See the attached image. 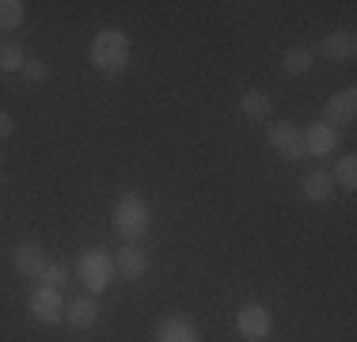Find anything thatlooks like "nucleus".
Masks as SVG:
<instances>
[{
	"mask_svg": "<svg viewBox=\"0 0 357 342\" xmlns=\"http://www.w3.org/2000/svg\"><path fill=\"white\" fill-rule=\"evenodd\" d=\"M130 54H133V46H130V34L122 27H103L91 38V65L103 76L126 73L130 68Z\"/></svg>",
	"mask_w": 357,
	"mask_h": 342,
	"instance_id": "nucleus-1",
	"label": "nucleus"
},
{
	"mask_svg": "<svg viewBox=\"0 0 357 342\" xmlns=\"http://www.w3.org/2000/svg\"><path fill=\"white\" fill-rule=\"evenodd\" d=\"M152 228V209L149 202L141 198V194H122V198L114 202V232L126 239V244H137L141 236H149Z\"/></svg>",
	"mask_w": 357,
	"mask_h": 342,
	"instance_id": "nucleus-2",
	"label": "nucleus"
},
{
	"mask_svg": "<svg viewBox=\"0 0 357 342\" xmlns=\"http://www.w3.org/2000/svg\"><path fill=\"white\" fill-rule=\"evenodd\" d=\"M76 274H80L84 289H88L91 297H99L110 281H114V255L99 251V247H88V251L80 255V262H76Z\"/></svg>",
	"mask_w": 357,
	"mask_h": 342,
	"instance_id": "nucleus-3",
	"label": "nucleus"
},
{
	"mask_svg": "<svg viewBox=\"0 0 357 342\" xmlns=\"http://www.w3.org/2000/svg\"><path fill=\"white\" fill-rule=\"evenodd\" d=\"M31 320L46 323V327H57V323L65 320L61 289H54V285H35L31 289Z\"/></svg>",
	"mask_w": 357,
	"mask_h": 342,
	"instance_id": "nucleus-4",
	"label": "nucleus"
},
{
	"mask_svg": "<svg viewBox=\"0 0 357 342\" xmlns=\"http://www.w3.org/2000/svg\"><path fill=\"white\" fill-rule=\"evenodd\" d=\"M236 331L248 342H262L274 331V320H270V312L262 304H243L240 312H236Z\"/></svg>",
	"mask_w": 357,
	"mask_h": 342,
	"instance_id": "nucleus-5",
	"label": "nucleus"
},
{
	"mask_svg": "<svg viewBox=\"0 0 357 342\" xmlns=\"http://www.w3.org/2000/svg\"><path fill=\"white\" fill-rule=\"evenodd\" d=\"M266 141L274 152H282L285 160H304V137H301V126L293 122H274L266 130Z\"/></svg>",
	"mask_w": 357,
	"mask_h": 342,
	"instance_id": "nucleus-6",
	"label": "nucleus"
},
{
	"mask_svg": "<svg viewBox=\"0 0 357 342\" xmlns=\"http://www.w3.org/2000/svg\"><path fill=\"white\" fill-rule=\"evenodd\" d=\"M354 118H357V88H342V91H335V96L327 99L323 122H327L331 130H338V126H354Z\"/></svg>",
	"mask_w": 357,
	"mask_h": 342,
	"instance_id": "nucleus-7",
	"label": "nucleus"
},
{
	"mask_svg": "<svg viewBox=\"0 0 357 342\" xmlns=\"http://www.w3.org/2000/svg\"><path fill=\"white\" fill-rule=\"evenodd\" d=\"M312 54H319L323 61H350L357 54V38H354V31H331L319 38V46Z\"/></svg>",
	"mask_w": 357,
	"mask_h": 342,
	"instance_id": "nucleus-8",
	"label": "nucleus"
},
{
	"mask_svg": "<svg viewBox=\"0 0 357 342\" xmlns=\"http://www.w3.org/2000/svg\"><path fill=\"white\" fill-rule=\"evenodd\" d=\"M46 251H42L38 244H31V239H23V244H15L12 247V267L23 274V278H35L38 281V274L46 270Z\"/></svg>",
	"mask_w": 357,
	"mask_h": 342,
	"instance_id": "nucleus-9",
	"label": "nucleus"
},
{
	"mask_svg": "<svg viewBox=\"0 0 357 342\" xmlns=\"http://www.w3.org/2000/svg\"><path fill=\"white\" fill-rule=\"evenodd\" d=\"M114 274H122L126 281L144 278V274H149V255H144L137 244H122L114 255Z\"/></svg>",
	"mask_w": 357,
	"mask_h": 342,
	"instance_id": "nucleus-10",
	"label": "nucleus"
},
{
	"mask_svg": "<svg viewBox=\"0 0 357 342\" xmlns=\"http://www.w3.org/2000/svg\"><path fill=\"white\" fill-rule=\"evenodd\" d=\"M301 137H304V152H308V156H331V152H335V144H338V130H331L327 122L304 126Z\"/></svg>",
	"mask_w": 357,
	"mask_h": 342,
	"instance_id": "nucleus-11",
	"label": "nucleus"
},
{
	"mask_svg": "<svg viewBox=\"0 0 357 342\" xmlns=\"http://www.w3.org/2000/svg\"><path fill=\"white\" fill-rule=\"evenodd\" d=\"M96 320H99V304H96V297H76V301L65 304V323L76 331H91L96 327Z\"/></svg>",
	"mask_w": 357,
	"mask_h": 342,
	"instance_id": "nucleus-12",
	"label": "nucleus"
},
{
	"mask_svg": "<svg viewBox=\"0 0 357 342\" xmlns=\"http://www.w3.org/2000/svg\"><path fill=\"white\" fill-rule=\"evenodd\" d=\"M156 342H198V327L186 315H167L156 327Z\"/></svg>",
	"mask_w": 357,
	"mask_h": 342,
	"instance_id": "nucleus-13",
	"label": "nucleus"
},
{
	"mask_svg": "<svg viewBox=\"0 0 357 342\" xmlns=\"http://www.w3.org/2000/svg\"><path fill=\"white\" fill-rule=\"evenodd\" d=\"M301 191H304V198L308 202H316V205H323V202H331L335 198V179H331V171H308L304 175V183H301Z\"/></svg>",
	"mask_w": 357,
	"mask_h": 342,
	"instance_id": "nucleus-14",
	"label": "nucleus"
},
{
	"mask_svg": "<svg viewBox=\"0 0 357 342\" xmlns=\"http://www.w3.org/2000/svg\"><path fill=\"white\" fill-rule=\"evenodd\" d=\"M240 110H243V118H251V122H266L270 110H274V99H270L262 88H251V91L240 96Z\"/></svg>",
	"mask_w": 357,
	"mask_h": 342,
	"instance_id": "nucleus-15",
	"label": "nucleus"
},
{
	"mask_svg": "<svg viewBox=\"0 0 357 342\" xmlns=\"http://www.w3.org/2000/svg\"><path fill=\"white\" fill-rule=\"evenodd\" d=\"M312 61H316V54H312V46H289L285 54H282V68L289 76H301V73H308Z\"/></svg>",
	"mask_w": 357,
	"mask_h": 342,
	"instance_id": "nucleus-16",
	"label": "nucleus"
},
{
	"mask_svg": "<svg viewBox=\"0 0 357 342\" xmlns=\"http://www.w3.org/2000/svg\"><path fill=\"white\" fill-rule=\"evenodd\" d=\"M27 20V4L23 0H0V31H20Z\"/></svg>",
	"mask_w": 357,
	"mask_h": 342,
	"instance_id": "nucleus-17",
	"label": "nucleus"
},
{
	"mask_svg": "<svg viewBox=\"0 0 357 342\" xmlns=\"http://www.w3.org/2000/svg\"><path fill=\"white\" fill-rule=\"evenodd\" d=\"M27 54H23L20 42H0V73H23Z\"/></svg>",
	"mask_w": 357,
	"mask_h": 342,
	"instance_id": "nucleus-18",
	"label": "nucleus"
},
{
	"mask_svg": "<svg viewBox=\"0 0 357 342\" xmlns=\"http://www.w3.org/2000/svg\"><path fill=\"white\" fill-rule=\"evenodd\" d=\"M335 186H342V191H357V156H342L335 168Z\"/></svg>",
	"mask_w": 357,
	"mask_h": 342,
	"instance_id": "nucleus-19",
	"label": "nucleus"
},
{
	"mask_svg": "<svg viewBox=\"0 0 357 342\" xmlns=\"http://www.w3.org/2000/svg\"><path fill=\"white\" fill-rule=\"evenodd\" d=\"M23 76H27V84H46V80H50V65L42 61V57H27Z\"/></svg>",
	"mask_w": 357,
	"mask_h": 342,
	"instance_id": "nucleus-20",
	"label": "nucleus"
},
{
	"mask_svg": "<svg viewBox=\"0 0 357 342\" xmlns=\"http://www.w3.org/2000/svg\"><path fill=\"white\" fill-rule=\"evenodd\" d=\"M38 285H54V289H61V285H65V262H54V259H50V262H46V270L38 274Z\"/></svg>",
	"mask_w": 357,
	"mask_h": 342,
	"instance_id": "nucleus-21",
	"label": "nucleus"
},
{
	"mask_svg": "<svg viewBox=\"0 0 357 342\" xmlns=\"http://www.w3.org/2000/svg\"><path fill=\"white\" fill-rule=\"evenodd\" d=\"M15 133V118L8 114V110H0V141H4V137H12Z\"/></svg>",
	"mask_w": 357,
	"mask_h": 342,
	"instance_id": "nucleus-22",
	"label": "nucleus"
}]
</instances>
